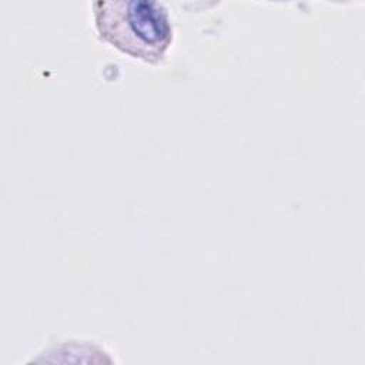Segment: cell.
Returning a JSON list of instances; mask_svg holds the SVG:
<instances>
[{"label": "cell", "mask_w": 365, "mask_h": 365, "mask_svg": "<svg viewBox=\"0 0 365 365\" xmlns=\"http://www.w3.org/2000/svg\"><path fill=\"white\" fill-rule=\"evenodd\" d=\"M97 37L123 54L160 64L174 41L167 6L157 0H96L91 3Z\"/></svg>", "instance_id": "cell-1"}, {"label": "cell", "mask_w": 365, "mask_h": 365, "mask_svg": "<svg viewBox=\"0 0 365 365\" xmlns=\"http://www.w3.org/2000/svg\"><path fill=\"white\" fill-rule=\"evenodd\" d=\"M40 356L34 361H51V362H115L110 356V351L104 346L83 339H63L51 342L47 348L38 352Z\"/></svg>", "instance_id": "cell-2"}]
</instances>
